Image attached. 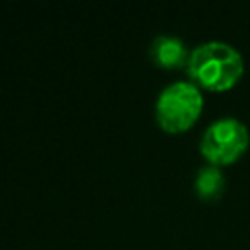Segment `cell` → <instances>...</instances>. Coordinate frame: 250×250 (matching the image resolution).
<instances>
[{
	"label": "cell",
	"instance_id": "6da1fadb",
	"mask_svg": "<svg viewBox=\"0 0 250 250\" xmlns=\"http://www.w3.org/2000/svg\"><path fill=\"white\" fill-rule=\"evenodd\" d=\"M188 72L197 84L219 92L240 80L244 72V59L230 43L205 41L189 53Z\"/></svg>",
	"mask_w": 250,
	"mask_h": 250
},
{
	"label": "cell",
	"instance_id": "7a4b0ae2",
	"mask_svg": "<svg viewBox=\"0 0 250 250\" xmlns=\"http://www.w3.org/2000/svg\"><path fill=\"white\" fill-rule=\"evenodd\" d=\"M203 107V96L197 84L178 80L168 84L156 100V119L162 129L178 133L193 125Z\"/></svg>",
	"mask_w": 250,
	"mask_h": 250
},
{
	"label": "cell",
	"instance_id": "3957f363",
	"mask_svg": "<svg viewBox=\"0 0 250 250\" xmlns=\"http://www.w3.org/2000/svg\"><path fill=\"white\" fill-rule=\"evenodd\" d=\"M250 145L248 127L236 117H219L215 119L201 135L199 150L203 156L219 166L238 160Z\"/></svg>",
	"mask_w": 250,
	"mask_h": 250
},
{
	"label": "cell",
	"instance_id": "277c9868",
	"mask_svg": "<svg viewBox=\"0 0 250 250\" xmlns=\"http://www.w3.org/2000/svg\"><path fill=\"white\" fill-rule=\"evenodd\" d=\"M150 55H152L154 62H158L160 66H166V68L180 66L182 62H188V59H189L184 41L176 35H158L152 41Z\"/></svg>",
	"mask_w": 250,
	"mask_h": 250
},
{
	"label": "cell",
	"instance_id": "5b68a950",
	"mask_svg": "<svg viewBox=\"0 0 250 250\" xmlns=\"http://www.w3.org/2000/svg\"><path fill=\"white\" fill-rule=\"evenodd\" d=\"M227 180L219 166L207 164L195 174V191L205 201H215L225 193Z\"/></svg>",
	"mask_w": 250,
	"mask_h": 250
}]
</instances>
